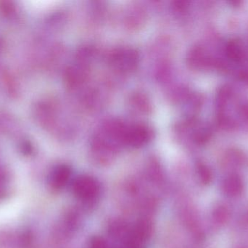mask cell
<instances>
[{"mask_svg": "<svg viewBox=\"0 0 248 248\" xmlns=\"http://www.w3.org/2000/svg\"><path fill=\"white\" fill-rule=\"evenodd\" d=\"M70 177V170L66 167H60L54 173L52 184L54 187L61 188L66 184Z\"/></svg>", "mask_w": 248, "mask_h": 248, "instance_id": "obj_2", "label": "cell"}, {"mask_svg": "<svg viewBox=\"0 0 248 248\" xmlns=\"http://www.w3.org/2000/svg\"><path fill=\"white\" fill-rule=\"evenodd\" d=\"M74 191L75 195L80 199L92 200L98 196L100 185L93 178L82 176L74 182Z\"/></svg>", "mask_w": 248, "mask_h": 248, "instance_id": "obj_1", "label": "cell"}, {"mask_svg": "<svg viewBox=\"0 0 248 248\" xmlns=\"http://www.w3.org/2000/svg\"><path fill=\"white\" fill-rule=\"evenodd\" d=\"M226 52H227V56L232 60V61H237L241 59L243 55V50H242L241 46L240 44L235 40H232L227 44L226 48Z\"/></svg>", "mask_w": 248, "mask_h": 248, "instance_id": "obj_3", "label": "cell"}]
</instances>
